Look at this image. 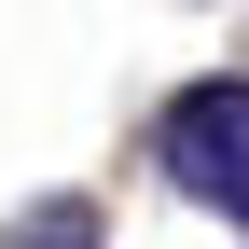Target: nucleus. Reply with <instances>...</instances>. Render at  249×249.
Returning a JSON list of instances; mask_svg holds the SVG:
<instances>
[{"instance_id": "f257e3e1", "label": "nucleus", "mask_w": 249, "mask_h": 249, "mask_svg": "<svg viewBox=\"0 0 249 249\" xmlns=\"http://www.w3.org/2000/svg\"><path fill=\"white\" fill-rule=\"evenodd\" d=\"M152 166H166V194H194L208 222L249 235V70L180 83V97L152 111Z\"/></svg>"}, {"instance_id": "f03ea898", "label": "nucleus", "mask_w": 249, "mask_h": 249, "mask_svg": "<svg viewBox=\"0 0 249 249\" xmlns=\"http://www.w3.org/2000/svg\"><path fill=\"white\" fill-rule=\"evenodd\" d=\"M0 249H111V222L83 194H42V208H14V222H0Z\"/></svg>"}]
</instances>
